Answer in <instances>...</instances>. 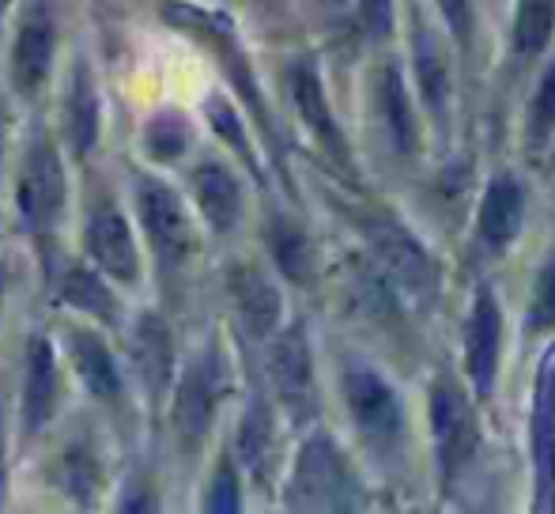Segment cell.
<instances>
[{
    "label": "cell",
    "mask_w": 555,
    "mask_h": 514,
    "mask_svg": "<svg viewBox=\"0 0 555 514\" xmlns=\"http://www.w3.org/2000/svg\"><path fill=\"white\" fill-rule=\"evenodd\" d=\"M129 363L144 401L159 409L175 386V337L167 322L152 310L137 314V322L129 325Z\"/></svg>",
    "instance_id": "cell-12"
},
{
    "label": "cell",
    "mask_w": 555,
    "mask_h": 514,
    "mask_svg": "<svg viewBox=\"0 0 555 514\" xmlns=\"http://www.w3.org/2000/svg\"><path fill=\"white\" fill-rule=\"evenodd\" d=\"M526 330L529 333H548L555 330V250L548 254V261L541 265L533 280V299L526 310Z\"/></svg>",
    "instance_id": "cell-31"
},
{
    "label": "cell",
    "mask_w": 555,
    "mask_h": 514,
    "mask_svg": "<svg viewBox=\"0 0 555 514\" xmlns=\"http://www.w3.org/2000/svg\"><path fill=\"white\" fill-rule=\"evenodd\" d=\"M330 4H344V0H330Z\"/></svg>",
    "instance_id": "cell-39"
},
{
    "label": "cell",
    "mask_w": 555,
    "mask_h": 514,
    "mask_svg": "<svg viewBox=\"0 0 555 514\" xmlns=\"http://www.w3.org/2000/svg\"><path fill=\"white\" fill-rule=\"evenodd\" d=\"M190 190H193V201H197V213L205 216V223L216 235H227V231L238 228L242 182L234 178L231 167H223V163H216V159L197 163L190 175Z\"/></svg>",
    "instance_id": "cell-20"
},
{
    "label": "cell",
    "mask_w": 555,
    "mask_h": 514,
    "mask_svg": "<svg viewBox=\"0 0 555 514\" xmlns=\"http://www.w3.org/2000/svg\"><path fill=\"white\" fill-rule=\"evenodd\" d=\"M0 303H4V272H0Z\"/></svg>",
    "instance_id": "cell-38"
},
{
    "label": "cell",
    "mask_w": 555,
    "mask_h": 514,
    "mask_svg": "<svg viewBox=\"0 0 555 514\" xmlns=\"http://www.w3.org/2000/svg\"><path fill=\"white\" fill-rule=\"evenodd\" d=\"M8 488V442H4V420H0V500Z\"/></svg>",
    "instance_id": "cell-35"
},
{
    "label": "cell",
    "mask_w": 555,
    "mask_h": 514,
    "mask_svg": "<svg viewBox=\"0 0 555 514\" xmlns=\"http://www.w3.org/2000/svg\"><path fill=\"white\" fill-rule=\"evenodd\" d=\"M555 35V0H518L514 4V50L537 57Z\"/></svg>",
    "instance_id": "cell-28"
},
{
    "label": "cell",
    "mask_w": 555,
    "mask_h": 514,
    "mask_svg": "<svg viewBox=\"0 0 555 514\" xmlns=\"http://www.w3.org/2000/svg\"><path fill=\"white\" fill-rule=\"evenodd\" d=\"M8 8H12V0H0V15H4V12H8Z\"/></svg>",
    "instance_id": "cell-37"
},
{
    "label": "cell",
    "mask_w": 555,
    "mask_h": 514,
    "mask_svg": "<svg viewBox=\"0 0 555 514\" xmlns=\"http://www.w3.org/2000/svg\"><path fill=\"white\" fill-rule=\"evenodd\" d=\"M371 95H374V111H378L382 129H386L393 152L412 155L420 147V126H416V114H412V99H409V88H404L401 68L397 65L374 68Z\"/></svg>",
    "instance_id": "cell-22"
},
{
    "label": "cell",
    "mask_w": 555,
    "mask_h": 514,
    "mask_svg": "<svg viewBox=\"0 0 555 514\" xmlns=\"http://www.w3.org/2000/svg\"><path fill=\"white\" fill-rule=\"evenodd\" d=\"M57 299L65 303V307L80 310V314L95 318V322H106V325L117 322V299L111 287H106V280L99 277L95 265H91V269L88 265H68V269L61 272Z\"/></svg>",
    "instance_id": "cell-26"
},
{
    "label": "cell",
    "mask_w": 555,
    "mask_h": 514,
    "mask_svg": "<svg viewBox=\"0 0 555 514\" xmlns=\"http://www.w3.org/2000/svg\"><path fill=\"white\" fill-rule=\"evenodd\" d=\"M412 68H416L427 114L442 132H450V61H446L442 38L424 20H416V35H412Z\"/></svg>",
    "instance_id": "cell-21"
},
{
    "label": "cell",
    "mask_w": 555,
    "mask_h": 514,
    "mask_svg": "<svg viewBox=\"0 0 555 514\" xmlns=\"http://www.w3.org/2000/svg\"><path fill=\"white\" fill-rule=\"evenodd\" d=\"M227 394H231V368H227L220 340H208L190 360L185 375L170 386V397H175L170 401V424H175L182 450H197L208 439Z\"/></svg>",
    "instance_id": "cell-2"
},
{
    "label": "cell",
    "mask_w": 555,
    "mask_h": 514,
    "mask_svg": "<svg viewBox=\"0 0 555 514\" xmlns=\"http://www.w3.org/2000/svg\"><path fill=\"white\" fill-rule=\"evenodd\" d=\"M132 197H137L140 228H144V239L152 246L159 272L163 277L185 272L193 246H197V235H193V220L182 193L155 175H137V193Z\"/></svg>",
    "instance_id": "cell-4"
},
{
    "label": "cell",
    "mask_w": 555,
    "mask_h": 514,
    "mask_svg": "<svg viewBox=\"0 0 555 514\" xmlns=\"http://www.w3.org/2000/svg\"><path fill=\"white\" fill-rule=\"evenodd\" d=\"M340 394L351 424L371 447L393 450L404 435V404L386 375L371 363H351L340 375Z\"/></svg>",
    "instance_id": "cell-5"
},
{
    "label": "cell",
    "mask_w": 555,
    "mask_h": 514,
    "mask_svg": "<svg viewBox=\"0 0 555 514\" xmlns=\"http://www.w3.org/2000/svg\"><path fill=\"white\" fill-rule=\"evenodd\" d=\"M53 480H57L61 496L76 503V507H95L99 488H103V465L91 447V439H73L53 462Z\"/></svg>",
    "instance_id": "cell-24"
},
{
    "label": "cell",
    "mask_w": 555,
    "mask_h": 514,
    "mask_svg": "<svg viewBox=\"0 0 555 514\" xmlns=\"http://www.w3.org/2000/svg\"><path fill=\"white\" fill-rule=\"evenodd\" d=\"M555 137V57L548 61V68L541 73L533 99L526 106V144L529 152L544 147Z\"/></svg>",
    "instance_id": "cell-30"
},
{
    "label": "cell",
    "mask_w": 555,
    "mask_h": 514,
    "mask_svg": "<svg viewBox=\"0 0 555 514\" xmlns=\"http://www.w3.org/2000/svg\"><path fill=\"white\" fill-rule=\"evenodd\" d=\"M99 132H103V99H99L95 73L88 61L76 57L61 91V137L76 159H88L99 147Z\"/></svg>",
    "instance_id": "cell-15"
},
{
    "label": "cell",
    "mask_w": 555,
    "mask_h": 514,
    "mask_svg": "<svg viewBox=\"0 0 555 514\" xmlns=\"http://www.w3.org/2000/svg\"><path fill=\"white\" fill-rule=\"evenodd\" d=\"M57 57V15L53 0H23L12 38V88L20 99H35L53 73Z\"/></svg>",
    "instance_id": "cell-7"
},
{
    "label": "cell",
    "mask_w": 555,
    "mask_h": 514,
    "mask_svg": "<svg viewBox=\"0 0 555 514\" xmlns=\"http://www.w3.org/2000/svg\"><path fill=\"white\" fill-rule=\"evenodd\" d=\"M272 442H276V424H272V409L264 397H249L246 412L238 420V435H234V458L242 470L261 485L272 470Z\"/></svg>",
    "instance_id": "cell-23"
},
{
    "label": "cell",
    "mask_w": 555,
    "mask_h": 514,
    "mask_svg": "<svg viewBox=\"0 0 555 514\" xmlns=\"http://www.w3.org/2000/svg\"><path fill=\"white\" fill-rule=\"evenodd\" d=\"M193 144V129L185 114L159 111L144 121V155L152 163H178Z\"/></svg>",
    "instance_id": "cell-27"
},
{
    "label": "cell",
    "mask_w": 555,
    "mask_h": 514,
    "mask_svg": "<svg viewBox=\"0 0 555 514\" xmlns=\"http://www.w3.org/2000/svg\"><path fill=\"white\" fill-rule=\"evenodd\" d=\"M287 95H292V106H295V114H299V121L307 126L310 137L318 140V147H322L340 170H351L348 140H344L340 126H336L330 95H325L322 76H318V65L310 57H299L287 65Z\"/></svg>",
    "instance_id": "cell-10"
},
{
    "label": "cell",
    "mask_w": 555,
    "mask_h": 514,
    "mask_svg": "<svg viewBox=\"0 0 555 514\" xmlns=\"http://www.w3.org/2000/svg\"><path fill=\"white\" fill-rule=\"evenodd\" d=\"M366 239H371L374 254H378L382 269L404 287V292L420 295V299H431L435 287H439V265L431 261V254L393 220H366L363 223Z\"/></svg>",
    "instance_id": "cell-11"
},
{
    "label": "cell",
    "mask_w": 555,
    "mask_h": 514,
    "mask_svg": "<svg viewBox=\"0 0 555 514\" xmlns=\"http://www.w3.org/2000/svg\"><path fill=\"white\" fill-rule=\"evenodd\" d=\"M461 340H465V375L473 383V394L488 401L499 375V352H503V310H499L491 287L476 292Z\"/></svg>",
    "instance_id": "cell-14"
},
{
    "label": "cell",
    "mask_w": 555,
    "mask_h": 514,
    "mask_svg": "<svg viewBox=\"0 0 555 514\" xmlns=\"http://www.w3.org/2000/svg\"><path fill=\"white\" fill-rule=\"evenodd\" d=\"M427 416H431L435 435V458H439V477L450 485L476 454L480 442V427H476V412L468 394L453 378H439L427 397Z\"/></svg>",
    "instance_id": "cell-6"
},
{
    "label": "cell",
    "mask_w": 555,
    "mask_h": 514,
    "mask_svg": "<svg viewBox=\"0 0 555 514\" xmlns=\"http://www.w3.org/2000/svg\"><path fill=\"white\" fill-rule=\"evenodd\" d=\"M363 503V488L351 470L348 454L333 442V435L314 432L295 458L287 480V511H356Z\"/></svg>",
    "instance_id": "cell-1"
},
{
    "label": "cell",
    "mask_w": 555,
    "mask_h": 514,
    "mask_svg": "<svg viewBox=\"0 0 555 514\" xmlns=\"http://www.w3.org/2000/svg\"><path fill=\"white\" fill-rule=\"evenodd\" d=\"M359 20H363L371 38H389L393 35V0H359Z\"/></svg>",
    "instance_id": "cell-33"
},
{
    "label": "cell",
    "mask_w": 555,
    "mask_h": 514,
    "mask_svg": "<svg viewBox=\"0 0 555 514\" xmlns=\"http://www.w3.org/2000/svg\"><path fill=\"white\" fill-rule=\"evenodd\" d=\"M65 352H68V363H73L76 378H80L91 397H99V401H117V397L125 394V378H121V371H117L114 352L106 348V340L99 337L95 330H88V325H68Z\"/></svg>",
    "instance_id": "cell-19"
},
{
    "label": "cell",
    "mask_w": 555,
    "mask_h": 514,
    "mask_svg": "<svg viewBox=\"0 0 555 514\" xmlns=\"http://www.w3.org/2000/svg\"><path fill=\"white\" fill-rule=\"evenodd\" d=\"M83 250L88 261L95 265L103 277L117 280V284H137L140 280V246L132 235L129 220L117 205H99L88 216L83 228Z\"/></svg>",
    "instance_id": "cell-13"
},
{
    "label": "cell",
    "mask_w": 555,
    "mask_h": 514,
    "mask_svg": "<svg viewBox=\"0 0 555 514\" xmlns=\"http://www.w3.org/2000/svg\"><path fill=\"white\" fill-rule=\"evenodd\" d=\"M264 243H269V254L276 261V269L284 272L292 284H310L318 272V250H314V239L292 223L287 216H276L269 220V231H264Z\"/></svg>",
    "instance_id": "cell-25"
},
{
    "label": "cell",
    "mask_w": 555,
    "mask_h": 514,
    "mask_svg": "<svg viewBox=\"0 0 555 514\" xmlns=\"http://www.w3.org/2000/svg\"><path fill=\"white\" fill-rule=\"evenodd\" d=\"M269 378H272V389H276L280 404H284L295 420L314 416V409H318L314 352H310V340L302 325H287V330L272 333Z\"/></svg>",
    "instance_id": "cell-9"
},
{
    "label": "cell",
    "mask_w": 555,
    "mask_h": 514,
    "mask_svg": "<svg viewBox=\"0 0 555 514\" xmlns=\"http://www.w3.org/2000/svg\"><path fill=\"white\" fill-rule=\"evenodd\" d=\"M205 114H208V126L216 129V137L227 140V147H231V152L238 155V159L249 167V175H254L257 182H261V163H257L254 144H249V132H246V126H242L238 111L231 106V99L212 95V99L205 103Z\"/></svg>",
    "instance_id": "cell-29"
},
{
    "label": "cell",
    "mask_w": 555,
    "mask_h": 514,
    "mask_svg": "<svg viewBox=\"0 0 555 514\" xmlns=\"http://www.w3.org/2000/svg\"><path fill=\"white\" fill-rule=\"evenodd\" d=\"M227 299H231L238 325L254 340H269L280 330L284 299H280V287L272 284L269 272H261L257 265H231L227 269Z\"/></svg>",
    "instance_id": "cell-17"
},
{
    "label": "cell",
    "mask_w": 555,
    "mask_h": 514,
    "mask_svg": "<svg viewBox=\"0 0 555 514\" xmlns=\"http://www.w3.org/2000/svg\"><path fill=\"white\" fill-rule=\"evenodd\" d=\"M238 507H242V480H238V470H234L231 450H223L220 462H216L212 480H208L205 511H216V514H234Z\"/></svg>",
    "instance_id": "cell-32"
},
{
    "label": "cell",
    "mask_w": 555,
    "mask_h": 514,
    "mask_svg": "<svg viewBox=\"0 0 555 514\" xmlns=\"http://www.w3.org/2000/svg\"><path fill=\"white\" fill-rule=\"evenodd\" d=\"M529 458H533V511H555V340L537 363L533 412H529Z\"/></svg>",
    "instance_id": "cell-8"
},
{
    "label": "cell",
    "mask_w": 555,
    "mask_h": 514,
    "mask_svg": "<svg viewBox=\"0 0 555 514\" xmlns=\"http://www.w3.org/2000/svg\"><path fill=\"white\" fill-rule=\"evenodd\" d=\"M435 4H439L450 35L457 38L461 46H468V38H473V4H468V0H435Z\"/></svg>",
    "instance_id": "cell-34"
},
{
    "label": "cell",
    "mask_w": 555,
    "mask_h": 514,
    "mask_svg": "<svg viewBox=\"0 0 555 514\" xmlns=\"http://www.w3.org/2000/svg\"><path fill=\"white\" fill-rule=\"evenodd\" d=\"M521 223H526V185L511 170H499L480 197L476 239L488 254H506L518 243Z\"/></svg>",
    "instance_id": "cell-18"
},
{
    "label": "cell",
    "mask_w": 555,
    "mask_h": 514,
    "mask_svg": "<svg viewBox=\"0 0 555 514\" xmlns=\"http://www.w3.org/2000/svg\"><path fill=\"white\" fill-rule=\"evenodd\" d=\"M68 205V175L61 147L46 132L30 137L23 163L15 170V213L27 235H53Z\"/></svg>",
    "instance_id": "cell-3"
},
{
    "label": "cell",
    "mask_w": 555,
    "mask_h": 514,
    "mask_svg": "<svg viewBox=\"0 0 555 514\" xmlns=\"http://www.w3.org/2000/svg\"><path fill=\"white\" fill-rule=\"evenodd\" d=\"M0 163H4V118H0Z\"/></svg>",
    "instance_id": "cell-36"
},
{
    "label": "cell",
    "mask_w": 555,
    "mask_h": 514,
    "mask_svg": "<svg viewBox=\"0 0 555 514\" xmlns=\"http://www.w3.org/2000/svg\"><path fill=\"white\" fill-rule=\"evenodd\" d=\"M61 401V368L50 337L27 340V360H23V394H20V427L23 439H35L53 420Z\"/></svg>",
    "instance_id": "cell-16"
}]
</instances>
